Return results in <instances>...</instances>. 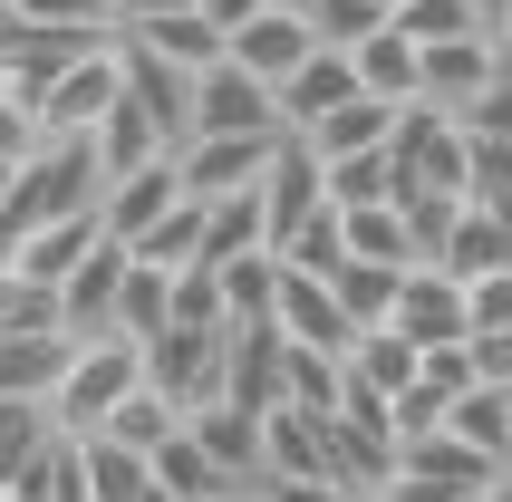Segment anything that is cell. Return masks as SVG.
Listing matches in <instances>:
<instances>
[{
	"instance_id": "16",
	"label": "cell",
	"mask_w": 512,
	"mask_h": 502,
	"mask_svg": "<svg viewBox=\"0 0 512 502\" xmlns=\"http://www.w3.org/2000/svg\"><path fill=\"white\" fill-rule=\"evenodd\" d=\"M348 97H358V68H348L339 49H310L281 87H271V107H281V136H310L319 116H339Z\"/></svg>"
},
{
	"instance_id": "43",
	"label": "cell",
	"mask_w": 512,
	"mask_h": 502,
	"mask_svg": "<svg viewBox=\"0 0 512 502\" xmlns=\"http://www.w3.org/2000/svg\"><path fill=\"white\" fill-rule=\"evenodd\" d=\"M464 136H512V68L474 97V107H464Z\"/></svg>"
},
{
	"instance_id": "9",
	"label": "cell",
	"mask_w": 512,
	"mask_h": 502,
	"mask_svg": "<svg viewBox=\"0 0 512 502\" xmlns=\"http://www.w3.org/2000/svg\"><path fill=\"white\" fill-rule=\"evenodd\" d=\"M252 194H261V232H271V251H281L290 232L310 223V213H329V174H319V155H310L300 136H281Z\"/></svg>"
},
{
	"instance_id": "33",
	"label": "cell",
	"mask_w": 512,
	"mask_h": 502,
	"mask_svg": "<svg viewBox=\"0 0 512 502\" xmlns=\"http://www.w3.org/2000/svg\"><path fill=\"white\" fill-rule=\"evenodd\" d=\"M97 435H107V445H126V454H155V445H174V435H184V406H165L155 387H136L107 425H97Z\"/></svg>"
},
{
	"instance_id": "34",
	"label": "cell",
	"mask_w": 512,
	"mask_h": 502,
	"mask_svg": "<svg viewBox=\"0 0 512 502\" xmlns=\"http://www.w3.org/2000/svg\"><path fill=\"white\" fill-rule=\"evenodd\" d=\"M126 251H136L145 271H194V261H203V203L184 194V203L165 213V223H155V232H136Z\"/></svg>"
},
{
	"instance_id": "23",
	"label": "cell",
	"mask_w": 512,
	"mask_h": 502,
	"mask_svg": "<svg viewBox=\"0 0 512 502\" xmlns=\"http://www.w3.org/2000/svg\"><path fill=\"white\" fill-rule=\"evenodd\" d=\"M0 493H20V502H87V435H68V425H58V435L29 454Z\"/></svg>"
},
{
	"instance_id": "24",
	"label": "cell",
	"mask_w": 512,
	"mask_h": 502,
	"mask_svg": "<svg viewBox=\"0 0 512 502\" xmlns=\"http://www.w3.org/2000/svg\"><path fill=\"white\" fill-rule=\"evenodd\" d=\"M68 348H78L68 329H20V338H0V396H39V406H49Z\"/></svg>"
},
{
	"instance_id": "37",
	"label": "cell",
	"mask_w": 512,
	"mask_h": 502,
	"mask_svg": "<svg viewBox=\"0 0 512 502\" xmlns=\"http://www.w3.org/2000/svg\"><path fill=\"white\" fill-rule=\"evenodd\" d=\"M319 174H329V203H339V213L397 203V165H387V145H368V155H339V165H319Z\"/></svg>"
},
{
	"instance_id": "6",
	"label": "cell",
	"mask_w": 512,
	"mask_h": 502,
	"mask_svg": "<svg viewBox=\"0 0 512 502\" xmlns=\"http://www.w3.org/2000/svg\"><path fill=\"white\" fill-rule=\"evenodd\" d=\"M116 97H126V68H116V39H107V49H87L78 68H58V78L39 87V126H49V136H97Z\"/></svg>"
},
{
	"instance_id": "18",
	"label": "cell",
	"mask_w": 512,
	"mask_h": 502,
	"mask_svg": "<svg viewBox=\"0 0 512 502\" xmlns=\"http://www.w3.org/2000/svg\"><path fill=\"white\" fill-rule=\"evenodd\" d=\"M116 68H126V97H136L155 126H165L174 145L194 136V78L174 68V58H155V49H136V39H116Z\"/></svg>"
},
{
	"instance_id": "40",
	"label": "cell",
	"mask_w": 512,
	"mask_h": 502,
	"mask_svg": "<svg viewBox=\"0 0 512 502\" xmlns=\"http://www.w3.org/2000/svg\"><path fill=\"white\" fill-rule=\"evenodd\" d=\"M397 20V10H377V0H310V29H319V49H368L377 29Z\"/></svg>"
},
{
	"instance_id": "4",
	"label": "cell",
	"mask_w": 512,
	"mask_h": 502,
	"mask_svg": "<svg viewBox=\"0 0 512 502\" xmlns=\"http://www.w3.org/2000/svg\"><path fill=\"white\" fill-rule=\"evenodd\" d=\"M493 454H474L464 435H416V445H397V493L406 502H484L493 493Z\"/></svg>"
},
{
	"instance_id": "11",
	"label": "cell",
	"mask_w": 512,
	"mask_h": 502,
	"mask_svg": "<svg viewBox=\"0 0 512 502\" xmlns=\"http://www.w3.org/2000/svg\"><path fill=\"white\" fill-rule=\"evenodd\" d=\"M271 145H281V136H184V145H174V174H184L194 203H223V194H252V184H261Z\"/></svg>"
},
{
	"instance_id": "29",
	"label": "cell",
	"mask_w": 512,
	"mask_h": 502,
	"mask_svg": "<svg viewBox=\"0 0 512 502\" xmlns=\"http://www.w3.org/2000/svg\"><path fill=\"white\" fill-rule=\"evenodd\" d=\"M232 251H271V232H261V194L203 203V261H194V271H223Z\"/></svg>"
},
{
	"instance_id": "5",
	"label": "cell",
	"mask_w": 512,
	"mask_h": 502,
	"mask_svg": "<svg viewBox=\"0 0 512 502\" xmlns=\"http://www.w3.org/2000/svg\"><path fill=\"white\" fill-rule=\"evenodd\" d=\"M310 49H319L310 0H261L252 20H232V29H223V58H232V68H252L261 87H281V78H290V68H300Z\"/></svg>"
},
{
	"instance_id": "44",
	"label": "cell",
	"mask_w": 512,
	"mask_h": 502,
	"mask_svg": "<svg viewBox=\"0 0 512 502\" xmlns=\"http://www.w3.org/2000/svg\"><path fill=\"white\" fill-rule=\"evenodd\" d=\"M464 358H474L484 387H512V329H474V338H464Z\"/></svg>"
},
{
	"instance_id": "7",
	"label": "cell",
	"mask_w": 512,
	"mask_h": 502,
	"mask_svg": "<svg viewBox=\"0 0 512 502\" xmlns=\"http://www.w3.org/2000/svg\"><path fill=\"white\" fill-rule=\"evenodd\" d=\"M223 396H232V406H252V416L290 406V338L271 329V319L223 329Z\"/></svg>"
},
{
	"instance_id": "1",
	"label": "cell",
	"mask_w": 512,
	"mask_h": 502,
	"mask_svg": "<svg viewBox=\"0 0 512 502\" xmlns=\"http://www.w3.org/2000/svg\"><path fill=\"white\" fill-rule=\"evenodd\" d=\"M97 194H107V165H97V145H87V136H49L20 174H10V184H0V251L20 242V232H39V223L97 213Z\"/></svg>"
},
{
	"instance_id": "47",
	"label": "cell",
	"mask_w": 512,
	"mask_h": 502,
	"mask_svg": "<svg viewBox=\"0 0 512 502\" xmlns=\"http://www.w3.org/2000/svg\"><path fill=\"white\" fill-rule=\"evenodd\" d=\"M484 502H512V464H503V474H493V493H484Z\"/></svg>"
},
{
	"instance_id": "21",
	"label": "cell",
	"mask_w": 512,
	"mask_h": 502,
	"mask_svg": "<svg viewBox=\"0 0 512 502\" xmlns=\"http://www.w3.org/2000/svg\"><path fill=\"white\" fill-rule=\"evenodd\" d=\"M116 39H136V49H155V58H174V68H184V78H203V68H213V58H223V29L203 20L194 0H184V10H155V20H126V29H116Z\"/></svg>"
},
{
	"instance_id": "25",
	"label": "cell",
	"mask_w": 512,
	"mask_h": 502,
	"mask_svg": "<svg viewBox=\"0 0 512 502\" xmlns=\"http://www.w3.org/2000/svg\"><path fill=\"white\" fill-rule=\"evenodd\" d=\"M87 145H97V165H107V174H136V165H155V155H174V136L136 107V97H116V107H107V126H97Z\"/></svg>"
},
{
	"instance_id": "49",
	"label": "cell",
	"mask_w": 512,
	"mask_h": 502,
	"mask_svg": "<svg viewBox=\"0 0 512 502\" xmlns=\"http://www.w3.org/2000/svg\"><path fill=\"white\" fill-rule=\"evenodd\" d=\"M223 502H261V493H223Z\"/></svg>"
},
{
	"instance_id": "28",
	"label": "cell",
	"mask_w": 512,
	"mask_h": 502,
	"mask_svg": "<svg viewBox=\"0 0 512 502\" xmlns=\"http://www.w3.org/2000/svg\"><path fill=\"white\" fill-rule=\"evenodd\" d=\"M348 261H377V271H416V232H406L397 203H368V213H339Z\"/></svg>"
},
{
	"instance_id": "30",
	"label": "cell",
	"mask_w": 512,
	"mask_h": 502,
	"mask_svg": "<svg viewBox=\"0 0 512 502\" xmlns=\"http://www.w3.org/2000/svg\"><path fill=\"white\" fill-rule=\"evenodd\" d=\"M174 329V271H126V290H116V338H136V348H155V338Z\"/></svg>"
},
{
	"instance_id": "3",
	"label": "cell",
	"mask_w": 512,
	"mask_h": 502,
	"mask_svg": "<svg viewBox=\"0 0 512 502\" xmlns=\"http://www.w3.org/2000/svg\"><path fill=\"white\" fill-rule=\"evenodd\" d=\"M387 165H397V203H416V194H464L474 136H464V116H445V107H397Z\"/></svg>"
},
{
	"instance_id": "32",
	"label": "cell",
	"mask_w": 512,
	"mask_h": 502,
	"mask_svg": "<svg viewBox=\"0 0 512 502\" xmlns=\"http://www.w3.org/2000/svg\"><path fill=\"white\" fill-rule=\"evenodd\" d=\"M397 29L416 49H445V39H484L493 29V0H397Z\"/></svg>"
},
{
	"instance_id": "51",
	"label": "cell",
	"mask_w": 512,
	"mask_h": 502,
	"mask_svg": "<svg viewBox=\"0 0 512 502\" xmlns=\"http://www.w3.org/2000/svg\"><path fill=\"white\" fill-rule=\"evenodd\" d=\"M0 502H20V493H0Z\"/></svg>"
},
{
	"instance_id": "10",
	"label": "cell",
	"mask_w": 512,
	"mask_h": 502,
	"mask_svg": "<svg viewBox=\"0 0 512 502\" xmlns=\"http://www.w3.org/2000/svg\"><path fill=\"white\" fill-rule=\"evenodd\" d=\"M194 136H281V107H271V87L252 68L213 58L194 78Z\"/></svg>"
},
{
	"instance_id": "41",
	"label": "cell",
	"mask_w": 512,
	"mask_h": 502,
	"mask_svg": "<svg viewBox=\"0 0 512 502\" xmlns=\"http://www.w3.org/2000/svg\"><path fill=\"white\" fill-rule=\"evenodd\" d=\"M49 145V126H39V97H20V87H0V174H20L29 155Z\"/></svg>"
},
{
	"instance_id": "19",
	"label": "cell",
	"mask_w": 512,
	"mask_h": 502,
	"mask_svg": "<svg viewBox=\"0 0 512 502\" xmlns=\"http://www.w3.org/2000/svg\"><path fill=\"white\" fill-rule=\"evenodd\" d=\"M97 242H107V223H97V213H68V223H39V232H20V242L0 251V261H10L20 280H39V290H58V280L78 271V261H87Z\"/></svg>"
},
{
	"instance_id": "39",
	"label": "cell",
	"mask_w": 512,
	"mask_h": 502,
	"mask_svg": "<svg viewBox=\"0 0 512 502\" xmlns=\"http://www.w3.org/2000/svg\"><path fill=\"white\" fill-rule=\"evenodd\" d=\"M49 435H58V416H49V406H39V396H0V483L20 474L29 454L49 445Z\"/></svg>"
},
{
	"instance_id": "15",
	"label": "cell",
	"mask_w": 512,
	"mask_h": 502,
	"mask_svg": "<svg viewBox=\"0 0 512 502\" xmlns=\"http://www.w3.org/2000/svg\"><path fill=\"white\" fill-rule=\"evenodd\" d=\"M184 203V174H174V155H155V165L136 174H107V194H97V223H107V242H136V232H155Z\"/></svg>"
},
{
	"instance_id": "27",
	"label": "cell",
	"mask_w": 512,
	"mask_h": 502,
	"mask_svg": "<svg viewBox=\"0 0 512 502\" xmlns=\"http://www.w3.org/2000/svg\"><path fill=\"white\" fill-rule=\"evenodd\" d=\"M387 136H397V107H377V97H348V107H339V116H319L300 145H310L319 165H339V155H368V145H387Z\"/></svg>"
},
{
	"instance_id": "42",
	"label": "cell",
	"mask_w": 512,
	"mask_h": 502,
	"mask_svg": "<svg viewBox=\"0 0 512 502\" xmlns=\"http://www.w3.org/2000/svg\"><path fill=\"white\" fill-rule=\"evenodd\" d=\"M10 20H39V29H116L107 0H0Z\"/></svg>"
},
{
	"instance_id": "20",
	"label": "cell",
	"mask_w": 512,
	"mask_h": 502,
	"mask_svg": "<svg viewBox=\"0 0 512 502\" xmlns=\"http://www.w3.org/2000/svg\"><path fill=\"white\" fill-rule=\"evenodd\" d=\"M184 435H194V445L213 454L232 483H252V493H261V416H252V406L213 396V406H194V416H184Z\"/></svg>"
},
{
	"instance_id": "13",
	"label": "cell",
	"mask_w": 512,
	"mask_h": 502,
	"mask_svg": "<svg viewBox=\"0 0 512 502\" xmlns=\"http://www.w3.org/2000/svg\"><path fill=\"white\" fill-rule=\"evenodd\" d=\"M271 329L290 338V348H329V358H348V309H339V280H319V271H290L281 261V300H271Z\"/></svg>"
},
{
	"instance_id": "31",
	"label": "cell",
	"mask_w": 512,
	"mask_h": 502,
	"mask_svg": "<svg viewBox=\"0 0 512 502\" xmlns=\"http://www.w3.org/2000/svg\"><path fill=\"white\" fill-rule=\"evenodd\" d=\"M223 319L242 329V319H271V300H281V251H232L223 271Z\"/></svg>"
},
{
	"instance_id": "38",
	"label": "cell",
	"mask_w": 512,
	"mask_h": 502,
	"mask_svg": "<svg viewBox=\"0 0 512 502\" xmlns=\"http://www.w3.org/2000/svg\"><path fill=\"white\" fill-rule=\"evenodd\" d=\"M397 280H406V271L339 261V309H348V329H387V319H397Z\"/></svg>"
},
{
	"instance_id": "46",
	"label": "cell",
	"mask_w": 512,
	"mask_h": 502,
	"mask_svg": "<svg viewBox=\"0 0 512 502\" xmlns=\"http://www.w3.org/2000/svg\"><path fill=\"white\" fill-rule=\"evenodd\" d=\"M107 10H116V29H126V20H155V10H184V0H107Z\"/></svg>"
},
{
	"instance_id": "36",
	"label": "cell",
	"mask_w": 512,
	"mask_h": 502,
	"mask_svg": "<svg viewBox=\"0 0 512 502\" xmlns=\"http://www.w3.org/2000/svg\"><path fill=\"white\" fill-rule=\"evenodd\" d=\"M348 377L377 387V396H397V387H416V348H406L397 329H358L348 338Z\"/></svg>"
},
{
	"instance_id": "2",
	"label": "cell",
	"mask_w": 512,
	"mask_h": 502,
	"mask_svg": "<svg viewBox=\"0 0 512 502\" xmlns=\"http://www.w3.org/2000/svg\"><path fill=\"white\" fill-rule=\"evenodd\" d=\"M136 387H145V348H136V338H116V329L107 338H78L68 367H58V387H49V416L68 425V435H97Z\"/></svg>"
},
{
	"instance_id": "45",
	"label": "cell",
	"mask_w": 512,
	"mask_h": 502,
	"mask_svg": "<svg viewBox=\"0 0 512 502\" xmlns=\"http://www.w3.org/2000/svg\"><path fill=\"white\" fill-rule=\"evenodd\" d=\"M261 502H358V493H339L329 474H271V483H261Z\"/></svg>"
},
{
	"instance_id": "48",
	"label": "cell",
	"mask_w": 512,
	"mask_h": 502,
	"mask_svg": "<svg viewBox=\"0 0 512 502\" xmlns=\"http://www.w3.org/2000/svg\"><path fill=\"white\" fill-rule=\"evenodd\" d=\"M358 502H406V493H397V483H377V493H358Z\"/></svg>"
},
{
	"instance_id": "17",
	"label": "cell",
	"mask_w": 512,
	"mask_h": 502,
	"mask_svg": "<svg viewBox=\"0 0 512 502\" xmlns=\"http://www.w3.org/2000/svg\"><path fill=\"white\" fill-rule=\"evenodd\" d=\"M493 78H503V49H493V39H445V49H426V68H416V107L464 116Z\"/></svg>"
},
{
	"instance_id": "50",
	"label": "cell",
	"mask_w": 512,
	"mask_h": 502,
	"mask_svg": "<svg viewBox=\"0 0 512 502\" xmlns=\"http://www.w3.org/2000/svg\"><path fill=\"white\" fill-rule=\"evenodd\" d=\"M377 10H397V0H377Z\"/></svg>"
},
{
	"instance_id": "35",
	"label": "cell",
	"mask_w": 512,
	"mask_h": 502,
	"mask_svg": "<svg viewBox=\"0 0 512 502\" xmlns=\"http://www.w3.org/2000/svg\"><path fill=\"white\" fill-rule=\"evenodd\" d=\"M87 502H155V464L107 435H87Z\"/></svg>"
},
{
	"instance_id": "26",
	"label": "cell",
	"mask_w": 512,
	"mask_h": 502,
	"mask_svg": "<svg viewBox=\"0 0 512 502\" xmlns=\"http://www.w3.org/2000/svg\"><path fill=\"white\" fill-rule=\"evenodd\" d=\"M445 435H464L474 454L512 464V387H484V377H474V387H464L455 406H445Z\"/></svg>"
},
{
	"instance_id": "12",
	"label": "cell",
	"mask_w": 512,
	"mask_h": 502,
	"mask_svg": "<svg viewBox=\"0 0 512 502\" xmlns=\"http://www.w3.org/2000/svg\"><path fill=\"white\" fill-rule=\"evenodd\" d=\"M387 329H397L406 348H464V329H474V319H464V280L416 261V271L397 280V319H387Z\"/></svg>"
},
{
	"instance_id": "14",
	"label": "cell",
	"mask_w": 512,
	"mask_h": 502,
	"mask_svg": "<svg viewBox=\"0 0 512 502\" xmlns=\"http://www.w3.org/2000/svg\"><path fill=\"white\" fill-rule=\"evenodd\" d=\"M126 271H136V251H126V242H97L78 271L58 280V329H68V338H107V329H116V290H126Z\"/></svg>"
},
{
	"instance_id": "8",
	"label": "cell",
	"mask_w": 512,
	"mask_h": 502,
	"mask_svg": "<svg viewBox=\"0 0 512 502\" xmlns=\"http://www.w3.org/2000/svg\"><path fill=\"white\" fill-rule=\"evenodd\" d=\"M145 387L165 396V406H213L223 396V329H165L145 348Z\"/></svg>"
},
{
	"instance_id": "22",
	"label": "cell",
	"mask_w": 512,
	"mask_h": 502,
	"mask_svg": "<svg viewBox=\"0 0 512 502\" xmlns=\"http://www.w3.org/2000/svg\"><path fill=\"white\" fill-rule=\"evenodd\" d=\"M348 68H358V97H377V107H416V68H426V49L387 20L368 49H348Z\"/></svg>"
}]
</instances>
